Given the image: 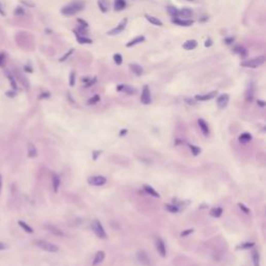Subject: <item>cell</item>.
<instances>
[{"mask_svg": "<svg viewBox=\"0 0 266 266\" xmlns=\"http://www.w3.org/2000/svg\"><path fill=\"white\" fill-rule=\"evenodd\" d=\"M144 189H145V191H146L147 193H148V195H152V197H154V198H159L160 197L159 193L157 192V191L155 190L153 187H151V186H149V185H145V186H144Z\"/></svg>", "mask_w": 266, "mask_h": 266, "instance_id": "4316f807", "label": "cell"}, {"mask_svg": "<svg viewBox=\"0 0 266 266\" xmlns=\"http://www.w3.org/2000/svg\"><path fill=\"white\" fill-rule=\"evenodd\" d=\"M229 103V95L222 94L220 96H218L217 98V105L219 108H225Z\"/></svg>", "mask_w": 266, "mask_h": 266, "instance_id": "7c38bea8", "label": "cell"}, {"mask_svg": "<svg viewBox=\"0 0 266 266\" xmlns=\"http://www.w3.org/2000/svg\"><path fill=\"white\" fill-rule=\"evenodd\" d=\"M137 259H138L139 263L144 266H150L151 265V260L149 258L148 254L145 251H139L137 253Z\"/></svg>", "mask_w": 266, "mask_h": 266, "instance_id": "ba28073f", "label": "cell"}, {"mask_svg": "<svg viewBox=\"0 0 266 266\" xmlns=\"http://www.w3.org/2000/svg\"><path fill=\"white\" fill-rule=\"evenodd\" d=\"M189 148H190L191 152H192V154L195 155V156H198V155L201 153V149L199 148V147H197L195 145H189Z\"/></svg>", "mask_w": 266, "mask_h": 266, "instance_id": "8d00e7d4", "label": "cell"}, {"mask_svg": "<svg viewBox=\"0 0 266 266\" xmlns=\"http://www.w3.org/2000/svg\"><path fill=\"white\" fill-rule=\"evenodd\" d=\"M99 101H100V96H98V95H95V96L93 97V98H91L89 100V105H93V104H96V103H98Z\"/></svg>", "mask_w": 266, "mask_h": 266, "instance_id": "ab89813d", "label": "cell"}, {"mask_svg": "<svg viewBox=\"0 0 266 266\" xmlns=\"http://www.w3.org/2000/svg\"><path fill=\"white\" fill-rule=\"evenodd\" d=\"M0 14H1V15H4V12L1 10V5H0Z\"/></svg>", "mask_w": 266, "mask_h": 266, "instance_id": "6f0895ef", "label": "cell"}, {"mask_svg": "<svg viewBox=\"0 0 266 266\" xmlns=\"http://www.w3.org/2000/svg\"><path fill=\"white\" fill-rule=\"evenodd\" d=\"M92 229H93L95 234H96L99 238H101V239H106V238H107L106 232H105V230H104V228H103L102 224H101L98 219L93 220V222H92Z\"/></svg>", "mask_w": 266, "mask_h": 266, "instance_id": "3957f363", "label": "cell"}, {"mask_svg": "<svg viewBox=\"0 0 266 266\" xmlns=\"http://www.w3.org/2000/svg\"><path fill=\"white\" fill-rule=\"evenodd\" d=\"M46 228H47V230L50 232V233L53 234V235L58 236V237H62V236H65L64 232H62L60 229H58L57 227L53 226V225H47Z\"/></svg>", "mask_w": 266, "mask_h": 266, "instance_id": "4fadbf2b", "label": "cell"}, {"mask_svg": "<svg viewBox=\"0 0 266 266\" xmlns=\"http://www.w3.org/2000/svg\"><path fill=\"white\" fill-rule=\"evenodd\" d=\"M233 41H234L233 38H229V39H225V43H226V44H231Z\"/></svg>", "mask_w": 266, "mask_h": 266, "instance_id": "f907efd6", "label": "cell"}, {"mask_svg": "<svg viewBox=\"0 0 266 266\" xmlns=\"http://www.w3.org/2000/svg\"><path fill=\"white\" fill-rule=\"evenodd\" d=\"M18 224H19V226L21 227L25 232H27V233H32V232H33L32 228H31L30 226H28L26 222H22V220H19V222H18Z\"/></svg>", "mask_w": 266, "mask_h": 266, "instance_id": "d6a6232c", "label": "cell"}, {"mask_svg": "<svg viewBox=\"0 0 266 266\" xmlns=\"http://www.w3.org/2000/svg\"><path fill=\"white\" fill-rule=\"evenodd\" d=\"M222 214V209L220 207H215L212 210L210 211V215L213 216V217H219Z\"/></svg>", "mask_w": 266, "mask_h": 266, "instance_id": "4dcf8cb0", "label": "cell"}, {"mask_svg": "<svg viewBox=\"0 0 266 266\" xmlns=\"http://www.w3.org/2000/svg\"><path fill=\"white\" fill-rule=\"evenodd\" d=\"M185 101H186V102H188L190 105H193V104H195V101H192V100H191V99H186Z\"/></svg>", "mask_w": 266, "mask_h": 266, "instance_id": "f5cc1de1", "label": "cell"}, {"mask_svg": "<svg viewBox=\"0 0 266 266\" xmlns=\"http://www.w3.org/2000/svg\"><path fill=\"white\" fill-rule=\"evenodd\" d=\"M37 245L42 249L43 251H46L48 253H57L58 252V246L53 243L49 242V241L46 240H37Z\"/></svg>", "mask_w": 266, "mask_h": 266, "instance_id": "277c9868", "label": "cell"}, {"mask_svg": "<svg viewBox=\"0 0 266 266\" xmlns=\"http://www.w3.org/2000/svg\"><path fill=\"white\" fill-rule=\"evenodd\" d=\"M165 209L170 211V212H172V213L179 212V208H178L177 206H175V205H165Z\"/></svg>", "mask_w": 266, "mask_h": 266, "instance_id": "e575fe53", "label": "cell"}, {"mask_svg": "<svg viewBox=\"0 0 266 266\" xmlns=\"http://www.w3.org/2000/svg\"><path fill=\"white\" fill-rule=\"evenodd\" d=\"M190 1H192V0H190Z\"/></svg>", "mask_w": 266, "mask_h": 266, "instance_id": "680465c9", "label": "cell"}, {"mask_svg": "<svg viewBox=\"0 0 266 266\" xmlns=\"http://www.w3.org/2000/svg\"><path fill=\"white\" fill-rule=\"evenodd\" d=\"M1 188H2V177L0 175V192H1Z\"/></svg>", "mask_w": 266, "mask_h": 266, "instance_id": "9f6ffc18", "label": "cell"}, {"mask_svg": "<svg viewBox=\"0 0 266 266\" xmlns=\"http://www.w3.org/2000/svg\"><path fill=\"white\" fill-rule=\"evenodd\" d=\"M52 184H53V189L55 192H57L58 187L60 185V179L56 174H52Z\"/></svg>", "mask_w": 266, "mask_h": 266, "instance_id": "d4e9b609", "label": "cell"}, {"mask_svg": "<svg viewBox=\"0 0 266 266\" xmlns=\"http://www.w3.org/2000/svg\"><path fill=\"white\" fill-rule=\"evenodd\" d=\"M145 17L151 24H153V25H156V26H162V25H163L162 21H161V20H159L158 18L153 17V16H150V15H146Z\"/></svg>", "mask_w": 266, "mask_h": 266, "instance_id": "d6986e66", "label": "cell"}, {"mask_svg": "<svg viewBox=\"0 0 266 266\" xmlns=\"http://www.w3.org/2000/svg\"><path fill=\"white\" fill-rule=\"evenodd\" d=\"M70 85L71 86H74L75 85V72L72 71L70 73Z\"/></svg>", "mask_w": 266, "mask_h": 266, "instance_id": "b9f144b4", "label": "cell"}, {"mask_svg": "<svg viewBox=\"0 0 266 266\" xmlns=\"http://www.w3.org/2000/svg\"><path fill=\"white\" fill-rule=\"evenodd\" d=\"M193 232V229H188V230H185V231H183L181 234H180V236L181 237H186V236H188L189 234H191Z\"/></svg>", "mask_w": 266, "mask_h": 266, "instance_id": "7bdbcfd3", "label": "cell"}, {"mask_svg": "<svg viewBox=\"0 0 266 266\" xmlns=\"http://www.w3.org/2000/svg\"><path fill=\"white\" fill-rule=\"evenodd\" d=\"M106 178L103 177V176H93V177H89L87 179L89 184L93 186H103L106 183Z\"/></svg>", "mask_w": 266, "mask_h": 266, "instance_id": "8992f818", "label": "cell"}, {"mask_svg": "<svg viewBox=\"0 0 266 266\" xmlns=\"http://www.w3.org/2000/svg\"><path fill=\"white\" fill-rule=\"evenodd\" d=\"M129 67H130V70H131L135 75H137V76L143 75L144 69H143V67H141V66H139V65H137V64H130Z\"/></svg>", "mask_w": 266, "mask_h": 266, "instance_id": "2e32d148", "label": "cell"}, {"mask_svg": "<svg viewBox=\"0 0 266 266\" xmlns=\"http://www.w3.org/2000/svg\"><path fill=\"white\" fill-rule=\"evenodd\" d=\"M258 104L260 105L261 107H264L265 106V103L263 102V101H260V100H258Z\"/></svg>", "mask_w": 266, "mask_h": 266, "instance_id": "db71d44e", "label": "cell"}, {"mask_svg": "<svg viewBox=\"0 0 266 266\" xmlns=\"http://www.w3.org/2000/svg\"><path fill=\"white\" fill-rule=\"evenodd\" d=\"M96 81H97L96 77H94V78H89V77L82 78V82L84 83L85 87H89V86H91V85H94L95 83H96Z\"/></svg>", "mask_w": 266, "mask_h": 266, "instance_id": "f1b7e54d", "label": "cell"}, {"mask_svg": "<svg viewBox=\"0 0 266 266\" xmlns=\"http://www.w3.org/2000/svg\"><path fill=\"white\" fill-rule=\"evenodd\" d=\"M252 139V135L249 134V133L245 132V133H242V134L239 136V141L240 143H247V141H249Z\"/></svg>", "mask_w": 266, "mask_h": 266, "instance_id": "1f68e13d", "label": "cell"}, {"mask_svg": "<svg viewBox=\"0 0 266 266\" xmlns=\"http://www.w3.org/2000/svg\"><path fill=\"white\" fill-rule=\"evenodd\" d=\"M78 23H80V24H81V26H83V27H86V28H87V26H89V24H87V22H85L84 20L78 19Z\"/></svg>", "mask_w": 266, "mask_h": 266, "instance_id": "7dc6e473", "label": "cell"}, {"mask_svg": "<svg viewBox=\"0 0 266 266\" xmlns=\"http://www.w3.org/2000/svg\"><path fill=\"white\" fill-rule=\"evenodd\" d=\"M100 154H101L100 151H95L94 154H93V159H94V160H97V157H98Z\"/></svg>", "mask_w": 266, "mask_h": 266, "instance_id": "c3c4849f", "label": "cell"}, {"mask_svg": "<svg viewBox=\"0 0 266 266\" xmlns=\"http://www.w3.org/2000/svg\"><path fill=\"white\" fill-rule=\"evenodd\" d=\"M238 206H239V208L241 209V210H242V212H244L245 214H249V209L247 208V207H245L243 204L239 203V204H238Z\"/></svg>", "mask_w": 266, "mask_h": 266, "instance_id": "ee69618b", "label": "cell"}, {"mask_svg": "<svg viewBox=\"0 0 266 266\" xmlns=\"http://www.w3.org/2000/svg\"><path fill=\"white\" fill-rule=\"evenodd\" d=\"M98 6L102 13H107L109 11V1L108 0H98Z\"/></svg>", "mask_w": 266, "mask_h": 266, "instance_id": "e0dca14e", "label": "cell"}, {"mask_svg": "<svg viewBox=\"0 0 266 266\" xmlns=\"http://www.w3.org/2000/svg\"><path fill=\"white\" fill-rule=\"evenodd\" d=\"M37 154H38V151L35 146L33 145V144H28V156L30 157V158H33V157L37 156Z\"/></svg>", "mask_w": 266, "mask_h": 266, "instance_id": "83f0119b", "label": "cell"}, {"mask_svg": "<svg viewBox=\"0 0 266 266\" xmlns=\"http://www.w3.org/2000/svg\"><path fill=\"white\" fill-rule=\"evenodd\" d=\"M145 40L146 39H145V37H144V35H138V37H136L135 39L130 41L129 43H127V47H133V46H135V45H137V44H141V43H143Z\"/></svg>", "mask_w": 266, "mask_h": 266, "instance_id": "603a6c76", "label": "cell"}, {"mask_svg": "<svg viewBox=\"0 0 266 266\" xmlns=\"http://www.w3.org/2000/svg\"><path fill=\"white\" fill-rule=\"evenodd\" d=\"M192 16V11L188 8H184L182 10H179V15L178 17H185V18H189Z\"/></svg>", "mask_w": 266, "mask_h": 266, "instance_id": "484cf974", "label": "cell"}, {"mask_svg": "<svg viewBox=\"0 0 266 266\" xmlns=\"http://www.w3.org/2000/svg\"><path fill=\"white\" fill-rule=\"evenodd\" d=\"M235 51L236 53H238V54H240L241 56H242V57H245V56H246V50H245L244 48H243V47H236L235 48Z\"/></svg>", "mask_w": 266, "mask_h": 266, "instance_id": "d590c367", "label": "cell"}, {"mask_svg": "<svg viewBox=\"0 0 266 266\" xmlns=\"http://www.w3.org/2000/svg\"><path fill=\"white\" fill-rule=\"evenodd\" d=\"M74 33H75L76 38H77L78 43H80V44H92V43H93V41H92L91 39H89V38L84 37V35H79V33L75 32V31H74Z\"/></svg>", "mask_w": 266, "mask_h": 266, "instance_id": "7402d4cb", "label": "cell"}, {"mask_svg": "<svg viewBox=\"0 0 266 266\" xmlns=\"http://www.w3.org/2000/svg\"><path fill=\"white\" fill-rule=\"evenodd\" d=\"M264 62H265V56L261 55V56H258V57H254V58H251V59H246L244 60V62H241V67L255 69V68L262 66Z\"/></svg>", "mask_w": 266, "mask_h": 266, "instance_id": "7a4b0ae2", "label": "cell"}, {"mask_svg": "<svg viewBox=\"0 0 266 266\" xmlns=\"http://www.w3.org/2000/svg\"><path fill=\"white\" fill-rule=\"evenodd\" d=\"M172 22L176 25H179V26H191L193 24V20L190 19H180V18H174L172 20Z\"/></svg>", "mask_w": 266, "mask_h": 266, "instance_id": "30bf717a", "label": "cell"}, {"mask_svg": "<svg viewBox=\"0 0 266 266\" xmlns=\"http://www.w3.org/2000/svg\"><path fill=\"white\" fill-rule=\"evenodd\" d=\"M216 95H217V92H216V91L210 92V93L205 94V95H197V96H195V100H198V101H208V100L213 99L214 97H216Z\"/></svg>", "mask_w": 266, "mask_h": 266, "instance_id": "8fae6325", "label": "cell"}, {"mask_svg": "<svg viewBox=\"0 0 266 266\" xmlns=\"http://www.w3.org/2000/svg\"><path fill=\"white\" fill-rule=\"evenodd\" d=\"M126 133H127V130H126V129H123V130H122V131H121V133H120V135H121V136H122V135L126 134Z\"/></svg>", "mask_w": 266, "mask_h": 266, "instance_id": "11a10c76", "label": "cell"}, {"mask_svg": "<svg viewBox=\"0 0 266 266\" xmlns=\"http://www.w3.org/2000/svg\"><path fill=\"white\" fill-rule=\"evenodd\" d=\"M211 45H212V41H211L210 39L207 40V41H206V43H205V46H206V47H210Z\"/></svg>", "mask_w": 266, "mask_h": 266, "instance_id": "681fc988", "label": "cell"}, {"mask_svg": "<svg viewBox=\"0 0 266 266\" xmlns=\"http://www.w3.org/2000/svg\"><path fill=\"white\" fill-rule=\"evenodd\" d=\"M6 244H4V243H2V242H0V251H2V249H6Z\"/></svg>", "mask_w": 266, "mask_h": 266, "instance_id": "816d5d0a", "label": "cell"}, {"mask_svg": "<svg viewBox=\"0 0 266 266\" xmlns=\"http://www.w3.org/2000/svg\"><path fill=\"white\" fill-rule=\"evenodd\" d=\"M118 91H124L125 93H127L129 95L136 94V89H133V87H131V86H128V85H120V86H118Z\"/></svg>", "mask_w": 266, "mask_h": 266, "instance_id": "cb8c5ba5", "label": "cell"}, {"mask_svg": "<svg viewBox=\"0 0 266 266\" xmlns=\"http://www.w3.org/2000/svg\"><path fill=\"white\" fill-rule=\"evenodd\" d=\"M254 95H255V87L253 83H249V87L246 89V100L249 102H252L254 99Z\"/></svg>", "mask_w": 266, "mask_h": 266, "instance_id": "44dd1931", "label": "cell"}, {"mask_svg": "<svg viewBox=\"0 0 266 266\" xmlns=\"http://www.w3.org/2000/svg\"><path fill=\"white\" fill-rule=\"evenodd\" d=\"M113 60H114V62L118 65V66H120V65H122V62H123V57H122L121 54L116 53V54H114V55H113Z\"/></svg>", "mask_w": 266, "mask_h": 266, "instance_id": "74e56055", "label": "cell"}, {"mask_svg": "<svg viewBox=\"0 0 266 266\" xmlns=\"http://www.w3.org/2000/svg\"><path fill=\"white\" fill-rule=\"evenodd\" d=\"M141 103L145 105H148L151 103V93H150V89H149L148 85H145V86H144V89H143V92H141Z\"/></svg>", "mask_w": 266, "mask_h": 266, "instance_id": "52a82bcc", "label": "cell"}, {"mask_svg": "<svg viewBox=\"0 0 266 266\" xmlns=\"http://www.w3.org/2000/svg\"><path fill=\"white\" fill-rule=\"evenodd\" d=\"M72 53H73V49H70V50H69V52L66 53L64 56H62V58H60V62H65V60H66V59H68V57H69V56L71 55Z\"/></svg>", "mask_w": 266, "mask_h": 266, "instance_id": "f6af8a7d", "label": "cell"}, {"mask_svg": "<svg viewBox=\"0 0 266 266\" xmlns=\"http://www.w3.org/2000/svg\"><path fill=\"white\" fill-rule=\"evenodd\" d=\"M155 244H156V249L158 252V254L161 257H165L166 256V249H165V244H164L163 240L161 238H157L156 241H155Z\"/></svg>", "mask_w": 266, "mask_h": 266, "instance_id": "9c48e42d", "label": "cell"}, {"mask_svg": "<svg viewBox=\"0 0 266 266\" xmlns=\"http://www.w3.org/2000/svg\"><path fill=\"white\" fill-rule=\"evenodd\" d=\"M166 10H168V13L170 14L172 17L174 18H178V15H179V10H178L177 8H175V6H168L166 8Z\"/></svg>", "mask_w": 266, "mask_h": 266, "instance_id": "f546056e", "label": "cell"}, {"mask_svg": "<svg viewBox=\"0 0 266 266\" xmlns=\"http://www.w3.org/2000/svg\"><path fill=\"white\" fill-rule=\"evenodd\" d=\"M255 243L254 242H245L243 243V244H241L240 246L237 247V249H249V247L254 246Z\"/></svg>", "mask_w": 266, "mask_h": 266, "instance_id": "f35d334b", "label": "cell"}, {"mask_svg": "<svg viewBox=\"0 0 266 266\" xmlns=\"http://www.w3.org/2000/svg\"><path fill=\"white\" fill-rule=\"evenodd\" d=\"M197 46H198V43L195 40H188L183 44V48L187 51L193 50V49L197 48Z\"/></svg>", "mask_w": 266, "mask_h": 266, "instance_id": "9a60e30c", "label": "cell"}, {"mask_svg": "<svg viewBox=\"0 0 266 266\" xmlns=\"http://www.w3.org/2000/svg\"><path fill=\"white\" fill-rule=\"evenodd\" d=\"M127 22L128 20L127 19H123L122 21L119 23V25H116V27H114V28H112L111 30H109L107 32L108 35H120L121 32H123L124 30H125L126 26H127Z\"/></svg>", "mask_w": 266, "mask_h": 266, "instance_id": "5b68a950", "label": "cell"}, {"mask_svg": "<svg viewBox=\"0 0 266 266\" xmlns=\"http://www.w3.org/2000/svg\"><path fill=\"white\" fill-rule=\"evenodd\" d=\"M83 8H84V4L81 1H74L65 5L62 8V14L65 16H73L82 11Z\"/></svg>", "mask_w": 266, "mask_h": 266, "instance_id": "6da1fadb", "label": "cell"}, {"mask_svg": "<svg viewBox=\"0 0 266 266\" xmlns=\"http://www.w3.org/2000/svg\"><path fill=\"white\" fill-rule=\"evenodd\" d=\"M6 74H8V79H10V81H11V84H12L13 89H17V84H16V81H15V79H14L13 76H12V74L8 73H8H6Z\"/></svg>", "mask_w": 266, "mask_h": 266, "instance_id": "60d3db41", "label": "cell"}, {"mask_svg": "<svg viewBox=\"0 0 266 266\" xmlns=\"http://www.w3.org/2000/svg\"><path fill=\"white\" fill-rule=\"evenodd\" d=\"M252 258H253V261H254V265L259 266V264H260V256H259L258 251H253V253H252Z\"/></svg>", "mask_w": 266, "mask_h": 266, "instance_id": "836d02e7", "label": "cell"}, {"mask_svg": "<svg viewBox=\"0 0 266 266\" xmlns=\"http://www.w3.org/2000/svg\"><path fill=\"white\" fill-rule=\"evenodd\" d=\"M198 124H199V127H200V129H201V131H202L203 134H204L205 136H208V135H209L208 124L203 120V119H199V120H198Z\"/></svg>", "mask_w": 266, "mask_h": 266, "instance_id": "5bb4252c", "label": "cell"}, {"mask_svg": "<svg viewBox=\"0 0 266 266\" xmlns=\"http://www.w3.org/2000/svg\"><path fill=\"white\" fill-rule=\"evenodd\" d=\"M5 64V54L0 53V67H2Z\"/></svg>", "mask_w": 266, "mask_h": 266, "instance_id": "bcb514c9", "label": "cell"}, {"mask_svg": "<svg viewBox=\"0 0 266 266\" xmlns=\"http://www.w3.org/2000/svg\"><path fill=\"white\" fill-rule=\"evenodd\" d=\"M104 258H105V253H104V252H103V251L98 252V253L96 254V257H95V259H94L93 265L96 266V265L100 264V263H102L103 260H104Z\"/></svg>", "mask_w": 266, "mask_h": 266, "instance_id": "ac0fdd59", "label": "cell"}, {"mask_svg": "<svg viewBox=\"0 0 266 266\" xmlns=\"http://www.w3.org/2000/svg\"><path fill=\"white\" fill-rule=\"evenodd\" d=\"M126 5H127V3H126L125 0H114V2H113L114 10L118 11V12H120V11H123L124 8H126Z\"/></svg>", "mask_w": 266, "mask_h": 266, "instance_id": "ffe728a7", "label": "cell"}]
</instances>
